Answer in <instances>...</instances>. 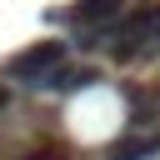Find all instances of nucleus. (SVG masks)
I'll use <instances>...</instances> for the list:
<instances>
[{"label":"nucleus","mask_w":160,"mask_h":160,"mask_svg":"<svg viewBox=\"0 0 160 160\" xmlns=\"http://www.w3.org/2000/svg\"><path fill=\"white\" fill-rule=\"evenodd\" d=\"M5 105H10V90H5V85H0V110H5Z\"/></svg>","instance_id":"obj_6"},{"label":"nucleus","mask_w":160,"mask_h":160,"mask_svg":"<svg viewBox=\"0 0 160 160\" xmlns=\"http://www.w3.org/2000/svg\"><path fill=\"white\" fill-rule=\"evenodd\" d=\"M25 160H60V155H55V150H45V155H25Z\"/></svg>","instance_id":"obj_5"},{"label":"nucleus","mask_w":160,"mask_h":160,"mask_svg":"<svg viewBox=\"0 0 160 160\" xmlns=\"http://www.w3.org/2000/svg\"><path fill=\"white\" fill-rule=\"evenodd\" d=\"M115 60H135L150 40L160 45V0H140L135 10H125L115 20Z\"/></svg>","instance_id":"obj_1"},{"label":"nucleus","mask_w":160,"mask_h":160,"mask_svg":"<svg viewBox=\"0 0 160 160\" xmlns=\"http://www.w3.org/2000/svg\"><path fill=\"white\" fill-rule=\"evenodd\" d=\"M60 65H65V40H35V45H25L20 55L5 60V80L40 90V80H45L50 70H60Z\"/></svg>","instance_id":"obj_2"},{"label":"nucleus","mask_w":160,"mask_h":160,"mask_svg":"<svg viewBox=\"0 0 160 160\" xmlns=\"http://www.w3.org/2000/svg\"><path fill=\"white\" fill-rule=\"evenodd\" d=\"M160 155V130H145V135H130V140H115L105 150V160H150Z\"/></svg>","instance_id":"obj_4"},{"label":"nucleus","mask_w":160,"mask_h":160,"mask_svg":"<svg viewBox=\"0 0 160 160\" xmlns=\"http://www.w3.org/2000/svg\"><path fill=\"white\" fill-rule=\"evenodd\" d=\"M95 80H100L95 65H60V70H50V75L40 80V90H60V95H70V90H90Z\"/></svg>","instance_id":"obj_3"}]
</instances>
